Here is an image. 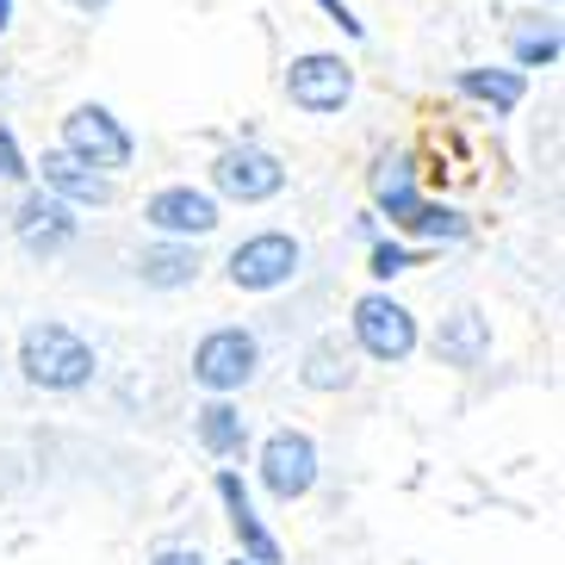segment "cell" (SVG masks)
Instances as JSON below:
<instances>
[{"mask_svg":"<svg viewBox=\"0 0 565 565\" xmlns=\"http://www.w3.org/2000/svg\"><path fill=\"white\" fill-rule=\"evenodd\" d=\"M19 366L32 373V385H51V392H75V385L94 380V349L68 323H32L25 342H19Z\"/></svg>","mask_w":565,"mask_h":565,"instance_id":"cell-1","label":"cell"},{"mask_svg":"<svg viewBox=\"0 0 565 565\" xmlns=\"http://www.w3.org/2000/svg\"><path fill=\"white\" fill-rule=\"evenodd\" d=\"M63 143H68V156H82L87 168H125L131 162V137H125V125H118L106 106H75V113L63 118Z\"/></svg>","mask_w":565,"mask_h":565,"instance_id":"cell-2","label":"cell"},{"mask_svg":"<svg viewBox=\"0 0 565 565\" xmlns=\"http://www.w3.org/2000/svg\"><path fill=\"white\" fill-rule=\"evenodd\" d=\"M292 274H299V243L280 236V231L249 236V243L231 255V280L243 286V292H274V286H286Z\"/></svg>","mask_w":565,"mask_h":565,"instance_id":"cell-3","label":"cell"},{"mask_svg":"<svg viewBox=\"0 0 565 565\" xmlns=\"http://www.w3.org/2000/svg\"><path fill=\"white\" fill-rule=\"evenodd\" d=\"M286 94L305 113H342L354 94V75L342 56H299V63L286 68Z\"/></svg>","mask_w":565,"mask_h":565,"instance_id":"cell-4","label":"cell"},{"mask_svg":"<svg viewBox=\"0 0 565 565\" xmlns=\"http://www.w3.org/2000/svg\"><path fill=\"white\" fill-rule=\"evenodd\" d=\"M262 479H267V491H274L280 503L305 498V491H311V479H317L311 435H299V429H280V435H274V441L262 448Z\"/></svg>","mask_w":565,"mask_h":565,"instance_id":"cell-5","label":"cell"},{"mask_svg":"<svg viewBox=\"0 0 565 565\" xmlns=\"http://www.w3.org/2000/svg\"><path fill=\"white\" fill-rule=\"evenodd\" d=\"M354 335H361V349L373 354V361H404V354L416 349L411 311H404V305H392V299H380V292L354 305Z\"/></svg>","mask_w":565,"mask_h":565,"instance_id":"cell-6","label":"cell"},{"mask_svg":"<svg viewBox=\"0 0 565 565\" xmlns=\"http://www.w3.org/2000/svg\"><path fill=\"white\" fill-rule=\"evenodd\" d=\"M249 373H255V335L243 330H212L200 342V354H193V380L205 392H236Z\"/></svg>","mask_w":565,"mask_h":565,"instance_id":"cell-7","label":"cell"},{"mask_svg":"<svg viewBox=\"0 0 565 565\" xmlns=\"http://www.w3.org/2000/svg\"><path fill=\"white\" fill-rule=\"evenodd\" d=\"M373 186H380V200H385V212H392V224H398V231H416V236H466V224L454 212L416 200L404 168H380V181H373Z\"/></svg>","mask_w":565,"mask_h":565,"instance_id":"cell-8","label":"cell"},{"mask_svg":"<svg viewBox=\"0 0 565 565\" xmlns=\"http://www.w3.org/2000/svg\"><path fill=\"white\" fill-rule=\"evenodd\" d=\"M212 181H217V193L255 205V200H274V193L286 186V168L274 162L267 150H231V156H217Z\"/></svg>","mask_w":565,"mask_h":565,"instance_id":"cell-9","label":"cell"},{"mask_svg":"<svg viewBox=\"0 0 565 565\" xmlns=\"http://www.w3.org/2000/svg\"><path fill=\"white\" fill-rule=\"evenodd\" d=\"M68 236H75V217H68V205L56 200L51 186L19 205V243H25L32 255H56Z\"/></svg>","mask_w":565,"mask_h":565,"instance_id":"cell-10","label":"cell"},{"mask_svg":"<svg viewBox=\"0 0 565 565\" xmlns=\"http://www.w3.org/2000/svg\"><path fill=\"white\" fill-rule=\"evenodd\" d=\"M150 224L168 236H205L217 231V205L205 193H193V186H168V193L150 200Z\"/></svg>","mask_w":565,"mask_h":565,"instance_id":"cell-11","label":"cell"},{"mask_svg":"<svg viewBox=\"0 0 565 565\" xmlns=\"http://www.w3.org/2000/svg\"><path fill=\"white\" fill-rule=\"evenodd\" d=\"M44 186H51L56 200H75V205H106L113 200V186L82 162V156H44Z\"/></svg>","mask_w":565,"mask_h":565,"instance_id":"cell-12","label":"cell"},{"mask_svg":"<svg viewBox=\"0 0 565 565\" xmlns=\"http://www.w3.org/2000/svg\"><path fill=\"white\" fill-rule=\"evenodd\" d=\"M217 498L231 503L236 541H243V547H249V559H255V565H280V547H274V541H267L262 515H255V503H249V491H243V479H236V472H224V479H217Z\"/></svg>","mask_w":565,"mask_h":565,"instance_id":"cell-13","label":"cell"},{"mask_svg":"<svg viewBox=\"0 0 565 565\" xmlns=\"http://www.w3.org/2000/svg\"><path fill=\"white\" fill-rule=\"evenodd\" d=\"M435 349H441V361H454V366H479L484 349H491V330H484L479 311H454L448 330L435 335Z\"/></svg>","mask_w":565,"mask_h":565,"instance_id":"cell-14","label":"cell"},{"mask_svg":"<svg viewBox=\"0 0 565 565\" xmlns=\"http://www.w3.org/2000/svg\"><path fill=\"white\" fill-rule=\"evenodd\" d=\"M460 87L472 100H491V113H515L522 106V75H510V68H466Z\"/></svg>","mask_w":565,"mask_h":565,"instance_id":"cell-15","label":"cell"},{"mask_svg":"<svg viewBox=\"0 0 565 565\" xmlns=\"http://www.w3.org/2000/svg\"><path fill=\"white\" fill-rule=\"evenodd\" d=\"M137 274H143V286H186L193 274H200V255L193 249H150L143 262H137Z\"/></svg>","mask_w":565,"mask_h":565,"instance_id":"cell-16","label":"cell"},{"mask_svg":"<svg viewBox=\"0 0 565 565\" xmlns=\"http://www.w3.org/2000/svg\"><path fill=\"white\" fill-rule=\"evenodd\" d=\"M243 435H249L243 429V411H231V404H205L200 411V441L212 454H236L243 448Z\"/></svg>","mask_w":565,"mask_h":565,"instance_id":"cell-17","label":"cell"},{"mask_svg":"<svg viewBox=\"0 0 565 565\" xmlns=\"http://www.w3.org/2000/svg\"><path fill=\"white\" fill-rule=\"evenodd\" d=\"M305 380H311L317 392H330V385H349V354H335L330 342H323V349L311 354V373H305Z\"/></svg>","mask_w":565,"mask_h":565,"instance_id":"cell-18","label":"cell"},{"mask_svg":"<svg viewBox=\"0 0 565 565\" xmlns=\"http://www.w3.org/2000/svg\"><path fill=\"white\" fill-rule=\"evenodd\" d=\"M515 56H522V63H553V56H559V38L553 32H522L515 38Z\"/></svg>","mask_w":565,"mask_h":565,"instance_id":"cell-19","label":"cell"},{"mask_svg":"<svg viewBox=\"0 0 565 565\" xmlns=\"http://www.w3.org/2000/svg\"><path fill=\"white\" fill-rule=\"evenodd\" d=\"M404 267H416L411 249H373V274H380V280H392V274H404Z\"/></svg>","mask_w":565,"mask_h":565,"instance_id":"cell-20","label":"cell"},{"mask_svg":"<svg viewBox=\"0 0 565 565\" xmlns=\"http://www.w3.org/2000/svg\"><path fill=\"white\" fill-rule=\"evenodd\" d=\"M25 174V156H19V143L7 131H0V181H19Z\"/></svg>","mask_w":565,"mask_h":565,"instance_id":"cell-21","label":"cell"},{"mask_svg":"<svg viewBox=\"0 0 565 565\" xmlns=\"http://www.w3.org/2000/svg\"><path fill=\"white\" fill-rule=\"evenodd\" d=\"M323 7L335 13V25H342V32H354V38H361V19H349V7H342V0H323Z\"/></svg>","mask_w":565,"mask_h":565,"instance_id":"cell-22","label":"cell"},{"mask_svg":"<svg viewBox=\"0 0 565 565\" xmlns=\"http://www.w3.org/2000/svg\"><path fill=\"white\" fill-rule=\"evenodd\" d=\"M156 565H205V559H200V553H162Z\"/></svg>","mask_w":565,"mask_h":565,"instance_id":"cell-23","label":"cell"},{"mask_svg":"<svg viewBox=\"0 0 565 565\" xmlns=\"http://www.w3.org/2000/svg\"><path fill=\"white\" fill-rule=\"evenodd\" d=\"M7 13H13V0H0V25H7Z\"/></svg>","mask_w":565,"mask_h":565,"instance_id":"cell-24","label":"cell"}]
</instances>
